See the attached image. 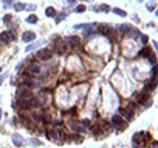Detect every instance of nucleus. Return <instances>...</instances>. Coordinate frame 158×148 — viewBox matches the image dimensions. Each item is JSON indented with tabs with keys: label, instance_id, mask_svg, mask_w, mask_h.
I'll return each mask as SVG.
<instances>
[{
	"label": "nucleus",
	"instance_id": "1",
	"mask_svg": "<svg viewBox=\"0 0 158 148\" xmlns=\"http://www.w3.org/2000/svg\"><path fill=\"white\" fill-rule=\"evenodd\" d=\"M34 105H37V100H34L33 97L19 99V107H20L22 110H30V108H33Z\"/></svg>",
	"mask_w": 158,
	"mask_h": 148
},
{
	"label": "nucleus",
	"instance_id": "2",
	"mask_svg": "<svg viewBox=\"0 0 158 148\" xmlns=\"http://www.w3.org/2000/svg\"><path fill=\"white\" fill-rule=\"evenodd\" d=\"M65 42H67V45H68V46H70L71 49H78V48L81 46V39H79L78 36H71V37H68V39L65 40Z\"/></svg>",
	"mask_w": 158,
	"mask_h": 148
},
{
	"label": "nucleus",
	"instance_id": "3",
	"mask_svg": "<svg viewBox=\"0 0 158 148\" xmlns=\"http://www.w3.org/2000/svg\"><path fill=\"white\" fill-rule=\"evenodd\" d=\"M112 123H113L118 130H126V128H127V123L124 122V119H121L119 116H113V117H112Z\"/></svg>",
	"mask_w": 158,
	"mask_h": 148
},
{
	"label": "nucleus",
	"instance_id": "4",
	"mask_svg": "<svg viewBox=\"0 0 158 148\" xmlns=\"http://www.w3.org/2000/svg\"><path fill=\"white\" fill-rule=\"evenodd\" d=\"M9 37H11L13 40L16 39V37H14L13 34H9V33H2V34H0V46H3V45L8 43V42H9Z\"/></svg>",
	"mask_w": 158,
	"mask_h": 148
},
{
	"label": "nucleus",
	"instance_id": "5",
	"mask_svg": "<svg viewBox=\"0 0 158 148\" xmlns=\"http://www.w3.org/2000/svg\"><path fill=\"white\" fill-rule=\"evenodd\" d=\"M51 54L53 52L50 51V49H40V51L37 52V59L39 60H47V59L51 57Z\"/></svg>",
	"mask_w": 158,
	"mask_h": 148
},
{
	"label": "nucleus",
	"instance_id": "6",
	"mask_svg": "<svg viewBox=\"0 0 158 148\" xmlns=\"http://www.w3.org/2000/svg\"><path fill=\"white\" fill-rule=\"evenodd\" d=\"M11 137H13V142H14V145H16V147H22V145H25V139L22 137L20 134H13Z\"/></svg>",
	"mask_w": 158,
	"mask_h": 148
},
{
	"label": "nucleus",
	"instance_id": "7",
	"mask_svg": "<svg viewBox=\"0 0 158 148\" xmlns=\"http://www.w3.org/2000/svg\"><path fill=\"white\" fill-rule=\"evenodd\" d=\"M34 39H36V34H34L33 31H25L24 34H22V40L24 42H33Z\"/></svg>",
	"mask_w": 158,
	"mask_h": 148
},
{
	"label": "nucleus",
	"instance_id": "8",
	"mask_svg": "<svg viewBox=\"0 0 158 148\" xmlns=\"http://www.w3.org/2000/svg\"><path fill=\"white\" fill-rule=\"evenodd\" d=\"M19 97L20 99H24V97H31V90L30 88H25V86H22L20 90H19Z\"/></svg>",
	"mask_w": 158,
	"mask_h": 148
},
{
	"label": "nucleus",
	"instance_id": "9",
	"mask_svg": "<svg viewBox=\"0 0 158 148\" xmlns=\"http://www.w3.org/2000/svg\"><path fill=\"white\" fill-rule=\"evenodd\" d=\"M135 97H136L138 104H146V100L149 99V96L146 93H135Z\"/></svg>",
	"mask_w": 158,
	"mask_h": 148
},
{
	"label": "nucleus",
	"instance_id": "10",
	"mask_svg": "<svg viewBox=\"0 0 158 148\" xmlns=\"http://www.w3.org/2000/svg\"><path fill=\"white\" fill-rule=\"evenodd\" d=\"M67 49H68L67 42H61V43H57V52H59V54H65Z\"/></svg>",
	"mask_w": 158,
	"mask_h": 148
},
{
	"label": "nucleus",
	"instance_id": "11",
	"mask_svg": "<svg viewBox=\"0 0 158 148\" xmlns=\"http://www.w3.org/2000/svg\"><path fill=\"white\" fill-rule=\"evenodd\" d=\"M40 73V66L39 65H34V63H31L30 65V68H28V74H39Z\"/></svg>",
	"mask_w": 158,
	"mask_h": 148
},
{
	"label": "nucleus",
	"instance_id": "12",
	"mask_svg": "<svg viewBox=\"0 0 158 148\" xmlns=\"http://www.w3.org/2000/svg\"><path fill=\"white\" fill-rule=\"evenodd\" d=\"M96 13H109L110 11V6L109 5H99V6H95L93 8Z\"/></svg>",
	"mask_w": 158,
	"mask_h": 148
},
{
	"label": "nucleus",
	"instance_id": "13",
	"mask_svg": "<svg viewBox=\"0 0 158 148\" xmlns=\"http://www.w3.org/2000/svg\"><path fill=\"white\" fill-rule=\"evenodd\" d=\"M118 111H119V114H122L127 120H130V119H132V113H129V110H127V108H119Z\"/></svg>",
	"mask_w": 158,
	"mask_h": 148
},
{
	"label": "nucleus",
	"instance_id": "14",
	"mask_svg": "<svg viewBox=\"0 0 158 148\" xmlns=\"http://www.w3.org/2000/svg\"><path fill=\"white\" fill-rule=\"evenodd\" d=\"M70 128H71V130H75V131H82L84 130V127H82V125H79L78 122H70Z\"/></svg>",
	"mask_w": 158,
	"mask_h": 148
},
{
	"label": "nucleus",
	"instance_id": "15",
	"mask_svg": "<svg viewBox=\"0 0 158 148\" xmlns=\"http://www.w3.org/2000/svg\"><path fill=\"white\" fill-rule=\"evenodd\" d=\"M40 45H44V40H39V42H36V43H33V45H28V48H26V51H33V49L39 48Z\"/></svg>",
	"mask_w": 158,
	"mask_h": 148
},
{
	"label": "nucleus",
	"instance_id": "16",
	"mask_svg": "<svg viewBox=\"0 0 158 148\" xmlns=\"http://www.w3.org/2000/svg\"><path fill=\"white\" fill-rule=\"evenodd\" d=\"M143 139H144V134H143V133H136V134L133 136V142H135V143L141 142Z\"/></svg>",
	"mask_w": 158,
	"mask_h": 148
},
{
	"label": "nucleus",
	"instance_id": "17",
	"mask_svg": "<svg viewBox=\"0 0 158 148\" xmlns=\"http://www.w3.org/2000/svg\"><path fill=\"white\" fill-rule=\"evenodd\" d=\"M45 14H47L48 17H54V14H56V11L53 6H50V8H47V11H45Z\"/></svg>",
	"mask_w": 158,
	"mask_h": 148
},
{
	"label": "nucleus",
	"instance_id": "18",
	"mask_svg": "<svg viewBox=\"0 0 158 148\" xmlns=\"http://www.w3.org/2000/svg\"><path fill=\"white\" fill-rule=\"evenodd\" d=\"M113 13H115V14H118V16H121V17H126V16H127L126 11L119 9V8H115V9H113Z\"/></svg>",
	"mask_w": 158,
	"mask_h": 148
},
{
	"label": "nucleus",
	"instance_id": "19",
	"mask_svg": "<svg viewBox=\"0 0 158 148\" xmlns=\"http://www.w3.org/2000/svg\"><path fill=\"white\" fill-rule=\"evenodd\" d=\"M147 90H155V77H152V80H150L149 83H147Z\"/></svg>",
	"mask_w": 158,
	"mask_h": 148
},
{
	"label": "nucleus",
	"instance_id": "20",
	"mask_svg": "<svg viewBox=\"0 0 158 148\" xmlns=\"http://www.w3.org/2000/svg\"><path fill=\"white\" fill-rule=\"evenodd\" d=\"M84 11H85V6H84V5H78V6L75 8V13H78V14L84 13Z\"/></svg>",
	"mask_w": 158,
	"mask_h": 148
},
{
	"label": "nucleus",
	"instance_id": "21",
	"mask_svg": "<svg viewBox=\"0 0 158 148\" xmlns=\"http://www.w3.org/2000/svg\"><path fill=\"white\" fill-rule=\"evenodd\" d=\"M33 119L36 120V122H42V119H44V117H42L39 113H34V114H33Z\"/></svg>",
	"mask_w": 158,
	"mask_h": 148
},
{
	"label": "nucleus",
	"instance_id": "22",
	"mask_svg": "<svg viewBox=\"0 0 158 148\" xmlns=\"http://www.w3.org/2000/svg\"><path fill=\"white\" fill-rule=\"evenodd\" d=\"M26 22H28V23H36V22H37V17H36V16H28Z\"/></svg>",
	"mask_w": 158,
	"mask_h": 148
},
{
	"label": "nucleus",
	"instance_id": "23",
	"mask_svg": "<svg viewBox=\"0 0 158 148\" xmlns=\"http://www.w3.org/2000/svg\"><path fill=\"white\" fill-rule=\"evenodd\" d=\"M14 9H16V11H22V9H25V5H24V3H16Z\"/></svg>",
	"mask_w": 158,
	"mask_h": 148
},
{
	"label": "nucleus",
	"instance_id": "24",
	"mask_svg": "<svg viewBox=\"0 0 158 148\" xmlns=\"http://www.w3.org/2000/svg\"><path fill=\"white\" fill-rule=\"evenodd\" d=\"M81 125H82V127H85V128L90 127V120H88V119H84L82 122H81Z\"/></svg>",
	"mask_w": 158,
	"mask_h": 148
},
{
	"label": "nucleus",
	"instance_id": "25",
	"mask_svg": "<svg viewBox=\"0 0 158 148\" xmlns=\"http://www.w3.org/2000/svg\"><path fill=\"white\" fill-rule=\"evenodd\" d=\"M141 42H143V43H147V42H149V39H147V36H141Z\"/></svg>",
	"mask_w": 158,
	"mask_h": 148
},
{
	"label": "nucleus",
	"instance_id": "26",
	"mask_svg": "<svg viewBox=\"0 0 158 148\" xmlns=\"http://www.w3.org/2000/svg\"><path fill=\"white\" fill-rule=\"evenodd\" d=\"M64 19H65V14H61V16L56 17V22H61V20H64Z\"/></svg>",
	"mask_w": 158,
	"mask_h": 148
},
{
	"label": "nucleus",
	"instance_id": "27",
	"mask_svg": "<svg viewBox=\"0 0 158 148\" xmlns=\"http://www.w3.org/2000/svg\"><path fill=\"white\" fill-rule=\"evenodd\" d=\"M6 79V74H0V85L3 83V80Z\"/></svg>",
	"mask_w": 158,
	"mask_h": 148
},
{
	"label": "nucleus",
	"instance_id": "28",
	"mask_svg": "<svg viewBox=\"0 0 158 148\" xmlns=\"http://www.w3.org/2000/svg\"><path fill=\"white\" fill-rule=\"evenodd\" d=\"M149 148H158V143L155 142V140H153V142L150 143V147H149Z\"/></svg>",
	"mask_w": 158,
	"mask_h": 148
},
{
	"label": "nucleus",
	"instance_id": "29",
	"mask_svg": "<svg viewBox=\"0 0 158 148\" xmlns=\"http://www.w3.org/2000/svg\"><path fill=\"white\" fill-rule=\"evenodd\" d=\"M147 8H149V9H150V11H152V9H153V8H155V3H150V5H149V6H147Z\"/></svg>",
	"mask_w": 158,
	"mask_h": 148
},
{
	"label": "nucleus",
	"instance_id": "30",
	"mask_svg": "<svg viewBox=\"0 0 158 148\" xmlns=\"http://www.w3.org/2000/svg\"><path fill=\"white\" fill-rule=\"evenodd\" d=\"M13 3V0H5V6H8V5H11Z\"/></svg>",
	"mask_w": 158,
	"mask_h": 148
},
{
	"label": "nucleus",
	"instance_id": "31",
	"mask_svg": "<svg viewBox=\"0 0 158 148\" xmlns=\"http://www.w3.org/2000/svg\"><path fill=\"white\" fill-rule=\"evenodd\" d=\"M28 9H31V11H33V9H36V5H30V6H28Z\"/></svg>",
	"mask_w": 158,
	"mask_h": 148
},
{
	"label": "nucleus",
	"instance_id": "32",
	"mask_svg": "<svg viewBox=\"0 0 158 148\" xmlns=\"http://www.w3.org/2000/svg\"><path fill=\"white\" fill-rule=\"evenodd\" d=\"M67 2H68V3H75L76 0H67Z\"/></svg>",
	"mask_w": 158,
	"mask_h": 148
},
{
	"label": "nucleus",
	"instance_id": "33",
	"mask_svg": "<svg viewBox=\"0 0 158 148\" xmlns=\"http://www.w3.org/2000/svg\"><path fill=\"white\" fill-rule=\"evenodd\" d=\"M0 73H2V68H0Z\"/></svg>",
	"mask_w": 158,
	"mask_h": 148
},
{
	"label": "nucleus",
	"instance_id": "34",
	"mask_svg": "<svg viewBox=\"0 0 158 148\" xmlns=\"http://www.w3.org/2000/svg\"><path fill=\"white\" fill-rule=\"evenodd\" d=\"M0 116H2V113H0Z\"/></svg>",
	"mask_w": 158,
	"mask_h": 148
}]
</instances>
